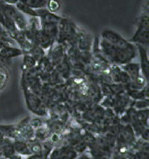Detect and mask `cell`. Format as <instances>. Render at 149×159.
I'll return each mask as SVG.
<instances>
[{
    "label": "cell",
    "instance_id": "cell-11",
    "mask_svg": "<svg viewBox=\"0 0 149 159\" xmlns=\"http://www.w3.org/2000/svg\"><path fill=\"white\" fill-rule=\"evenodd\" d=\"M79 153L70 145H63L60 147V159H77Z\"/></svg>",
    "mask_w": 149,
    "mask_h": 159
},
{
    "label": "cell",
    "instance_id": "cell-7",
    "mask_svg": "<svg viewBox=\"0 0 149 159\" xmlns=\"http://www.w3.org/2000/svg\"><path fill=\"white\" fill-rule=\"evenodd\" d=\"M137 49L139 51V57H140V70L142 75L146 80L148 82V73H149V62L147 57V48L140 44H136Z\"/></svg>",
    "mask_w": 149,
    "mask_h": 159
},
{
    "label": "cell",
    "instance_id": "cell-8",
    "mask_svg": "<svg viewBox=\"0 0 149 159\" xmlns=\"http://www.w3.org/2000/svg\"><path fill=\"white\" fill-rule=\"evenodd\" d=\"M22 54L23 50L21 48L7 44L0 50V60H8L21 56Z\"/></svg>",
    "mask_w": 149,
    "mask_h": 159
},
{
    "label": "cell",
    "instance_id": "cell-5",
    "mask_svg": "<svg viewBox=\"0 0 149 159\" xmlns=\"http://www.w3.org/2000/svg\"><path fill=\"white\" fill-rule=\"evenodd\" d=\"M58 40L59 42L69 38L71 36L75 34V27L70 20L66 18L60 19L58 23Z\"/></svg>",
    "mask_w": 149,
    "mask_h": 159
},
{
    "label": "cell",
    "instance_id": "cell-16",
    "mask_svg": "<svg viewBox=\"0 0 149 159\" xmlns=\"http://www.w3.org/2000/svg\"><path fill=\"white\" fill-rule=\"evenodd\" d=\"M30 150L32 154H37V153H43L44 152V145L40 142H32V143L28 144Z\"/></svg>",
    "mask_w": 149,
    "mask_h": 159
},
{
    "label": "cell",
    "instance_id": "cell-12",
    "mask_svg": "<svg viewBox=\"0 0 149 159\" xmlns=\"http://www.w3.org/2000/svg\"><path fill=\"white\" fill-rule=\"evenodd\" d=\"M20 1L35 11L46 8L47 6V0H20Z\"/></svg>",
    "mask_w": 149,
    "mask_h": 159
},
{
    "label": "cell",
    "instance_id": "cell-19",
    "mask_svg": "<svg viewBox=\"0 0 149 159\" xmlns=\"http://www.w3.org/2000/svg\"><path fill=\"white\" fill-rule=\"evenodd\" d=\"M25 159H48V157L44 153H37V154H31Z\"/></svg>",
    "mask_w": 149,
    "mask_h": 159
},
{
    "label": "cell",
    "instance_id": "cell-4",
    "mask_svg": "<svg viewBox=\"0 0 149 159\" xmlns=\"http://www.w3.org/2000/svg\"><path fill=\"white\" fill-rule=\"evenodd\" d=\"M135 141V133L132 126L126 125L119 129V132L117 135L116 143L119 147H127L131 145Z\"/></svg>",
    "mask_w": 149,
    "mask_h": 159
},
{
    "label": "cell",
    "instance_id": "cell-20",
    "mask_svg": "<svg viewBox=\"0 0 149 159\" xmlns=\"http://www.w3.org/2000/svg\"><path fill=\"white\" fill-rule=\"evenodd\" d=\"M77 159H94L90 153H89L87 151H85L83 153H80L78 157H77Z\"/></svg>",
    "mask_w": 149,
    "mask_h": 159
},
{
    "label": "cell",
    "instance_id": "cell-6",
    "mask_svg": "<svg viewBox=\"0 0 149 159\" xmlns=\"http://www.w3.org/2000/svg\"><path fill=\"white\" fill-rule=\"evenodd\" d=\"M29 29V28H28ZM33 34V37H34V42L35 44H37L38 46L43 49H48L52 46V43L54 42L55 40L52 39L49 36L44 33L41 28H38V29H35V30H31L29 29Z\"/></svg>",
    "mask_w": 149,
    "mask_h": 159
},
{
    "label": "cell",
    "instance_id": "cell-18",
    "mask_svg": "<svg viewBox=\"0 0 149 159\" xmlns=\"http://www.w3.org/2000/svg\"><path fill=\"white\" fill-rule=\"evenodd\" d=\"M48 159H60V147L52 149L48 154Z\"/></svg>",
    "mask_w": 149,
    "mask_h": 159
},
{
    "label": "cell",
    "instance_id": "cell-3",
    "mask_svg": "<svg viewBox=\"0 0 149 159\" xmlns=\"http://www.w3.org/2000/svg\"><path fill=\"white\" fill-rule=\"evenodd\" d=\"M149 19L148 14L143 15L139 18L135 34L131 39V43L140 44L147 48L149 40Z\"/></svg>",
    "mask_w": 149,
    "mask_h": 159
},
{
    "label": "cell",
    "instance_id": "cell-2",
    "mask_svg": "<svg viewBox=\"0 0 149 159\" xmlns=\"http://www.w3.org/2000/svg\"><path fill=\"white\" fill-rule=\"evenodd\" d=\"M22 82L25 102L29 111L34 113L35 115L40 116H44L46 115V106L44 102L39 98L38 95H36V93L31 91L26 82H24V80Z\"/></svg>",
    "mask_w": 149,
    "mask_h": 159
},
{
    "label": "cell",
    "instance_id": "cell-13",
    "mask_svg": "<svg viewBox=\"0 0 149 159\" xmlns=\"http://www.w3.org/2000/svg\"><path fill=\"white\" fill-rule=\"evenodd\" d=\"M15 6L17 8V10L21 12L24 16H28L29 17H37V14H36V11L32 9V8L28 7V6H26L25 4H24L20 1H19Z\"/></svg>",
    "mask_w": 149,
    "mask_h": 159
},
{
    "label": "cell",
    "instance_id": "cell-17",
    "mask_svg": "<svg viewBox=\"0 0 149 159\" xmlns=\"http://www.w3.org/2000/svg\"><path fill=\"white\" fill-rule=\"evenodd\" d=\"M24 64L25 65V66H26L27 68L32 69L36 66V61L35 60V58L32 56V55L26 54L24 56Z\"/></svg>",
    "mask_w": 149,
    "mask_h": 159
},
{
    "label": "cell",
    "instance_id": "cell-10",
    "mask_svg": "<svg viewBox=\"0 0 149 159\" xmlns=\"http://www.w3.org/2000/svg\"><path fill=\"white\" fill-rule=\"evenodd\" d=\"M13 145H14L15 151L17 154H20L23 157H28L32 154L28 143H26L25 141H21V140H15L13 142Z\"/></svg>",
    "mask_w": 149,
    "mask_h": 159
},
{
    "label": "cell",
    "instance_id": "cell-9",
    "mask_svg": "<svg viewBox=\"0 0 149 159\" xmlns=\"http://www.w3.org/2000/svg\"><path fill=\"white\" fill-rule=\"evenodd\" d=\"M122 70L127 73L131 80L135 79L141 75L140 66L139 63H133L131 61L128 62L122 66Z\"/></svg>",
    "mask_w": 149,
    "mask_h": 159
},
{
    "label": "cell",
    "instance_id": "cell-21",
    "mask_svg": "<svg viewBox=\"0 0 149 159\" xmlns=\"http://www.w3.org/2000/svg\"><path fill=\"white\" fill-rule=\"evenodd\" d=\"M0 159H5V158H4V157H2V156H0Z\"/></svg>",
    "mask_w": 149,
    "mask_h": 159
},
{
    "label": "cell",
    "instance_id": "cell-14",
    "mask_svg": "<svg viewBox=\"0 0 149 159\" xmlns=\"http://www.w3.org/2000/svg\"><path fill=\"white\" fill-rule=\"evenodd\" d=\"M0 41H2L7 44H9V45H11L13 44V41H14V40H12L10 35L8 34L6 29L1 24H0Z\"/></svg>",
    "mask_w": 149,
    "mask_h": 159
},
{
    "label": "cell",
    "instance_id": "cell-15",
    "mask_svg": "<svg viewBox=\"0 0 149 159\" xmlns=\"http://www.w3.org/2000/svg\"><path fill=\"white\" fill-rule=\"evenodd\" d=\"M60 8V3L58 0H47L46 9L52 13H56Z\"/></svg>",
    "mask_w": 149,
    "mask_h": 159
},
{
    "label": "cell",
    "instance_id": "cell-1",
    "mask_svg": "<svg viewBox=\"0 0 149 159\" xmlns=\"http://www.w3.org/2000/svg\"><path fill=\"white\" fill-rule=\"evenodd\" d=\"M100 46L103 53L109 61L121 66L131 62L136 56L135 45L110 29L102 32Z\"/></svg>",
    "mask_w": 149,
    "mask_h": 159
}]
</instances>
